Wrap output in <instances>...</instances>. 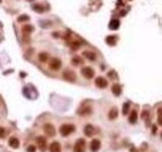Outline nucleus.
Listing matches in <instances>:
<instances>
[{
    "mask_svg": "<svg viewBox=\"0 0 162 152\" xmlns=\"http://www.w3.org/2000/svg\"><path fill=\"white\" fill-rule=\"evenodd\" d=\"M91 113H92V107L88 105H81V107L77 109V115H79V116H81V117L89 116Z\"/></svg>",
    "mask_w": 162,
    "mask_h": 152,
    "instance_id": "nucleus-3",
    "label": "nucleus"
},
{
    "mask_svg": "<svg viewBox=\"0 0 162 152\" xmlns=\"http://www.w3.org/2000/svg\"><path fill=\"white\" fill-rule=\"evenodd\" d=\"M157 113H158V117H162V107H160V109H158Z\"/></svg>",
    "mask_w": 162,
    "mask_h": 152,
    "instance_id": "nucleus-29",
    "label": "nucleus"
},
{
    "mask_svg": "<svg viewBox=\"0 0 162 152\" xmlns=\"http://www.w3.org/2000/svg\"><path fill=\"white\" fill-rule=\"evenodd\" d=\"M83 133H84V135H85L86 137H92V136H93L94 134L96 133V130H95V128L92 126V125L88 124V125H86V126L84 127Z\"/></svg>",
    "mask_w": 162,
    "mask_h": 152,
    "instance_id": "nucleus-9",
    "label": "nucleus"
},
{
    "mask_svg": "<svg viewBox=\"0 0 162 152\" xmlns=\"http://www.w3.org/2000/svg\"><path fill=\"white\" fill-rule=\"evenodd\" d=\"M130 152H138V150H137V148L132 147V148H131V150H130Z\"/></svg>",
    "mask_w": 162,
    "mask_h": 152,
    "instance_id": "nucleus-31",
    "label": "nucleus"
},
{
    "mask_svg": "<svg viewBox=\"0 0 162 152\" xmlns=\"http://www.w3.org/2000/svg\"><path fill=\"white\" fill-rule=\"evenodd\" d=\"M111 92L115 94V97H119L122 93V86L119 83H115L111 86Z\"/></svg>",
    "mask_w": 162,
    "mask_h": 152,
    "instance_id": "nucleus-15",
    "label": "nucleus"
},
{
    "mask_svg": "<svg viewBox=\"0 0 162 152\" xmlns=\"http://www.w3.org/2000/svg\"><path fill=\"white\" fill-rule=\"evenodd\" d=\"M94 83H95V85L97 86L98 88H105V87H107V85H109L107 80L105 79V77H101V76L96 78Z\"/></svg>",
    "mask_w": 162,
    "mask_h": 152,
    "instance_id": "nucleus-10",
    "label": "nucleus"
},
{
    "mask_svg": "<svg viewBox=\"0 0 162 152\" xmlns=\"http://www.w3.org/2000/svg\"><path fill=\"white\" fill-rule=\"evenodd\" d=\"M61 66H62V62H61L60 59L52 58L51 60H50L49 67H50V69H52V70H54V71L59 70V69L61 68Z\"/></svg>",
    "mask_w": 162,
    "mask_h": 152,
    "instance_id": "nucleus-7",
    "label": "nucleus"
},
{
    "mask_svg": "<svg viewBox=\"0 0 162 152\" xmlns=\"http://www.w3.org/2000/svg\"><path fill=\"white\" fill-rule=\"evenodd\" d=\"M26 150H28V152H36V148L34 145H28V148H26Z\"/></svg>",
    "mask_w": 162,
    "mask_h": 152,
    "instance_id": "nucleus-26",
    "label": "nucleus"
},
{
    "mask_svg": "<svg viewBox=\"0 0 162 152\" xmlns=\"http://www.w3.org/2000/svg\"><path fill=\"white\" fill-rule=\"evenodd\" d=\"M157 122H158V124H159L160 126H162V117H158Z\"/></svg>",
    "mask_w": 162,
    "mask_h": 152,
    "instance_id": "nucleus-30",
    "label": "nucleus"
},
{
    "mask_svg": "<svg viewBox=\"0 0 162 152\" xmlns=\"http://www.w3.org/2000/svg\"><path fill=\"white\" fill-rule=\"evenodd\" d=\"M100 146H101V143L98 139H93L90 142V150H91V152H97L100 149Z\"/></svg>",
    "mask_w": 162,
    "mask_h": 152,
    "instance_id": "nucleus-11",
    "label": "nucleus"
},
{
    "mask_svg": "<svg viewBox=\"0 0 162 152\" xmlns=\"http://www.w3.org/2000/svg\"><path fill=\"white\" fill-rule=\"evenodd\" d=\"M129 111H130V103H125L124 105H123V115L127 116Z\"/></svg>",
    "mask_w": 162,
    "mask_h": 152,
    "instance_id": "nucleus-22",
    "label": "nucleus"
},
{
    "mask_svg": "<svg viewBox=\"0 0 162 152\" xmlns=\"http://www.w3.org/2000/svg\"><path fill=\"white\" fill-rule=\"evenodd\" d=\"M82 63H83V60H82L80 57H78V56L72 58V64L74 65V66H78V65L82 64Z\"/></svg>",
    "mask_w": 162,
    "mask_h": 152,
    "instance_id": "nucleus-21",
    "label": "nucleus"
},
{
    "mask_svg": "<svg viewBox=\"0 0 162 152\" xmlns=\"http://www.w3.org/2000/svg\"><path fill=\"white\" fill-rule=\"evenodd\" d=\"M137 120H138V113H137L136 109H133V111H131L130 116H129V122H130L131 124H136Z\"/></svg>",
    "mask_w": 162,
    "mask_h": 152,
    "instance_id": "nucleus-17",
    "label": "nucleus"
},
{
    "mask_svg": "<svg viewBox=\"0 0 162 152\" xmlns=\"http://www.w3.org/2000/svg\"><path fill=\"white\" fill-rule=\"evenodd\" d=\"M82 55L89 61H94L96 59V54L91 51H84L83 53H82Z\"/></svg>",
    "mask_w": 162,
    "mask_h": 152,
    "instance_id": "nucleus-16",
    "label": "nucleus"
},
{
    "mask_svg": "<svg viewBox=\"0 0 162 152\" xmlns=\"http://www.w3.org/2000/svg\"><path fill=\"white\" fill-rule=\"evenodd\" d=\"M63 78L67 81L74 82L76 80V73L74 71L70 70V69H66V70L63 72Z\"/></svg>",
    "mask_w": 162,
    "mask_h": 152,
    "instance_id": "nucleus-5",
    "label": "nucleus"
},
{
    "mask_svg": "<svg viewBox=\"0 0 162 152\" xmlns=\"http://www.w3.org/2000/svg\"><path fill=\"white\" fill-rule=\"evenodd\" d=\"M19 140L17 139L16 137H11L9 138L8 140V145L10 146L11 148H13V149H17V148L19 147Z\"/></svg>",
    "mask_w": 162,
    "mask_h": 152,
    "instance_id": "nucleus-14",
    "label": "nucleus"
},
{
    "mask_svg": "<svg viewBox=\"0 0 162 152\" xmlns=\"http://www.w3.org/2000/svg\"><path fill=\"white\" fill-rule=\"evenodd\" d=\"M70 47L72 48L73 50H77L80 47V44H79L78 42H72V43H70Z\"/></svg>",
    "mask_w": 162,
    "mask_h": 152,
    "instance_id": "nucleus-25",
    "label": "nucleus"
},
{
    "mask_svg": "<svg viewBox=\"0 0 162 152\" xmlns=\"http://www.w3.org/2000/svg\"><path fill=\"white\" fill-rule=\"evenodd\" d=\"M86 148V142L83 138H79L74 144L73 147V151L74 152H85Z\"/></svg>",
    "mask_w": 162,
    "mask_h": 152,
    "instance_id": "nucleus-2",
    "label": "nucleus"
},
{
    "mask_svg": "<svg viewBox=\"0 0 162 152\" xmlns=\"http://www.w3.org/2000/svg\"><path fill=\"white\" fill-rule=\"evenodd\" d=\"M161 137H162V133H161Z\"/></svg>",
    "mask_w": 162,
    "mask_h": 152,
    "instance_id": "nucleus-32",
    "label": "nucleus"
},
{
    "mask_svg": "<svg viewBox=\"0 0 162 152\" xmlns=\"http://www.w3.org/2000/svg\"><path fill=\"white\" fill-rule=\"evenodd\" d=\"M109 28H111V30H117V28H119V20H111V22H109Z\"/></svg>",
    "mask_w": 162,
    "mask_h": 152,
    "instance_id": "nucleus-19",
    "label": "nucleus"
},
{
    "mask_svg": "<svg viewBox=\"0 0 162 152\" xmlns=\"http://www.w3.org/2000/svg\"><path fill=\"white\" fill-rule=\"evenodd\" d=\"M105 42L109 46H115L117 42V36H107Z\"/></svg>",
    "mask_w": 162,
    "mask_h": 152,
    "instance_id": "nucleus-18",
    "label": "nucleus"
},
{
    "mask_svg": "<svg viewBox=\"0 0 162 152\" xmlns=\"http://www.w3.org/2000/svg\"><path fill=\"white\" fill-rule=\"evenodd\" d=\"M22 30H24V32L30 34V32H32V26H30V24H26V26H24V28H22Z\"/></svg>",
    "mask_w": 162,
    "mask_h": 152,
    "instance_id": "nucleus-24",
    "label": "nucleus"
},
{
    "mask_svg": "<svg viewBox=\"0 0 162 152\" xmlns=\"http://www.w3.org/2000/svg\"><path fill=\"white\" fill-rule=\"evenodd\" d=\"M5 137V129L3 127H0V138Z\"/></svg>",
    "mask_w": 162,
    "mask_h": 152,
    "instance_id": "nucleus-27",
    "label": "nucleus"
},
{
    "mask_svg": "<svg viewBox=\"0 0 162 152\" xmlns=\"http://www.w3.org/2000/svg\"><path fill=\"white\" fill-rule=\"evenodd\" d=\"M81 74L86 79H92L94 77V70L91 67H88V66L83 67V68L81 69Z\"/></svg>",
    "mask_w": 162,
    "mask_h": 152,
    "instance_id": "nucleus-4",
    "label": "nucleus"
},
{
    "mask_svg": "<svg viewBox=\"0 0 162 152\" xmlns=\"http://www.w3.org/2000/svg\"><path fill=\"white\" fill-rule=\"evenodd\" d=\"M36 145H38V149L41 150L42 152H45L47 150V140L46 138H44L43 136H40V137L36 138Z\"/></svg>",
    "mask_w": 162,
    "mask_h": 152,
    "instance_id": "nucleus-8",
    "label": "nucleus"
},
{
    "mask_svg": "<svg viewBox=\"0 0 162 152\" xmlns=\"http://www.w3.org/2000/svg\"><path fill=\"white\" fill-rule=\"evenodd\" d=\"M48 59H49V55H48L47 53H45V52L38 54V60H40L41 62H43V63L47 62Z\"/></svg>",
    "mask_w": 162,
    "mask_h": 152,
    "instance_id": "nucleus-20",
    "label": "nucleus"
},
{
    "mask_svg": "<svg viewBox=\"0 0 162 152\" xmlns=\"http://www.w3.org/2000/svg\"><path fill=\"white\" fill-rule=\"evenodd\" d=\"M107 117L111 121L115 120L119 117V109H117V107H113V109H109V113H107Z\"/></svg>",
    "mask_w": 162,
    "mask_h": 152,
    "instance_id": "nucleus-13",
    "label": "nucleus"
},
{
    "mask_svg": "<svg viewBox=\"0 0 162 152\" xmlns=\"http://www.w3.org/2000/svg\"><path fill=\"white\" fill-rule=\"evenodd\" d=\"M32 9H34V11H36V12H38V13H42V12H43V11H44V7L42 6V5H40V4H36V5H34Z\"/></svg>",
    "mask_w": 162,
    "mask_h": 152,
    "instance_id": "nucleus-23",
    "label": "nucleus"
},
{
    "mask_svg": "<svg viewBox=\"0 0 162 152\" xmlns=\"http://www.w3.org/2000/svg\"><path fill=\"white\" fill-rule=\"evenodd\" d=\"M50 152H61L62 151V148H61V144L57 141H54L51 143L49 147Z\"/></svg>",
    "mask_w": 162,
    "mask_h": 152,
    "instance_id": "nucleus-12",
    "label": "nucleus"
},
{
    "mask_svg": "<svg viewBox=\"0 0 162 152\" xmlns=\"http://www.w3.org/2000/svg\"><path fill=\"white\" fill-rule=\"evenodd\" d=\"M44 132H45V134L47 136H49V137H54V136L56 135V129L55 127H54V125L50 124V123H48V124H45L44 125Z\"/></svg>",
    "mask_w": 162,
    "mask_h": 152,
    "instance_id": "nucleus-6",
    "label": "nucleus"
},
{
    "mask_svg": "<svg viewBox=\"0 0 162 152\" xmlns=\"http://www.w3.org/2000/svg\"><path fill=\"white\" fill-rule=\"evenodd\" d=\"M30 17L26 16V15H22L20 17H18V22H22V20H28Z\"/></svg>",
    "mask_w": 162,
    "mask_h": 152,
    "instance_id": "nucleus-28",
    "label": "nucleus"
},
{
    "mask_svg": "<svg viewBox=\"0 0 162 152\" xmlns=\"http://www.w3.org/2000/svg\"><path fill=\"white\" fill-rule=\"evenodd\" d=\"M75 131V126L72 124H63L62 126L60 127V134L63 136V137H67L70 134H72Z\"/></svg>",
    "mask_w": 162,
    "mask_h": 152,
    "instance_id": "nucleus-1",
    "label": "nucleus"
}]
</instances>
